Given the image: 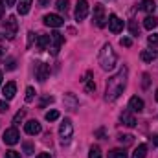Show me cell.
<instances>
[{
    "mask_svg": "<svg viewBox=\"0 0 158 158\" xmlns=\"http://www.w3.org/2000/svg\"><path fill=\"white\" fill-rule=\"evenodd\" d=\"M147 42H149V46H151V48H156V46H158V35H156V33L149 35V37H147Z\"/></svg>",
    "mask_w": 158,
    "mask_h": 158,
    "instance_id": "83f0119b",
    "label": "cell"
},
{
    "mask_svg": "<svg viewBox=\"0 0 158 158\" xmlns=\"http://www.w3.org/2000/svg\"><path fill=\"white\" fill-rule=\"evenodd\" d=\"M63 42H64L63 33H59V31L50 33V50H52V55H57V53H59V50H61Z\"/></svg>",
    "mask_w": 158,
    "mask_h": 158,
    "instance_id": "5b68a950",
    "label": "cell"
},
{
    "mask_svg": "<svg viewBox=\"0 0 158 158\" xmlns=\"http://www.w3.org/2000/svg\"><path fill=\"white\" fill-rule=\"evenodd\" d=\"M24 131H26V134H30V136H35V134H39L40 131V123L37 119H30V121H26V125H24Z\"/></svg>",
    "mask_w": 158,
    "mask_h": 158,
    "instance_id": "7c38bea8",
    "label": "cell"
},
{
    "mask_svg": "<svg viewBox=\"0 0 158 158\" xmlns=\"http://www.w3.org/2000/svg\"><path fill=\"white\" fill-rule=\"evenodd\" d=\"M129 31H131V35H134V37L140 35V28H138L136 20H131V22H129Z\"/></svg>",
    "mask_w": 158,
    "mask_h": 158,
    "instance_id": "cb8c5ba5",
    "label": "cell"
},
{
    "mask_svg": "<svg viewBox=\"0 0 158 158\" xmlns=\"http://www.w3.org/2000/svg\"><path fill=\"white\" fill-rule=\"evenodd\" d=\"M129 110L131 112H142L143 110V99L138 98V96H132L129 99Z\"/></svg>",
    "mask_w": 158,
    "mask_h": 158,
    "instance_id": "4fadbf2b",
    "label": "cell"
},
{
    "mask_svg": "<svg viewBox=\"0 0 158 158\" xmlns=\"http://www.w3.org/2000/svg\"><path fill=\"white\" fill-rule=\"evenodd\" d=\"M6 68H7V70H15V68H17V63H15V59H9Z\"/></svg>",
    "mask_w": 158,
    "mask_h": 158,
    "instance_id": "e575fe53",
    "label": "cell"
},
{
    "mask_svg": "<svg viewBox=\"0 0 158 158\" xmlns=\"http://www.w3.org/2000/svg\"><path fill=\"white\" fill-rule=\"evenodd\" d=\"M0 85H2V72H0Z\"/></svg>",
    "mask_w": 158,
    "mask_h": 158,
    "instance_id": "f6af8a7d",
    "label": "cell"
},
{
    "mask_svg": "<svg viewBox=\"0 0 158 158\" xmlns=\"http://www.w3.org/2000/svg\"><path fill=\"white\" fill-rule=\"evenodd\" d=\"M107 17H105V6L103 4H96L94 6V24L98 28H105L107 26Z\"/></svg>",
    "mask_w": 158,
    "mask_h": 158,
    "instance_id": "3957f363",
    "label": "cell"
},
{
    "mask_svg": "<svg viewBox=\"0 0 158 158\" xmlns=\"http://www.w3.org/2000/svg\"><path fill=\"white\" fill-rule=\"evenodd\" d=\"M55 6H57V9H59V11H66V9H68V6H70V2H68V0H57V2H55Z\"/></svg>",
    "mask_w": 158,
    "mask_h": 158,
    "instance_id": "484cf974",
    "label": "cell"
},
{
    "mask_svg": "<svg viewBox=\"0 0 158 158\" xmlns=\"http://www.w3.org/2000/svg\"><path fill=\"white\" fill-rule=\"evenodd\" d=\"M37 158H52V156H50V153H40V155H37Z\"/></svg>",
    "mask_w": 158,
    "mask_h": 158,
    "instance_id": "f35d334b",
    "label": "cell"
},
{
    "mask_svg": "<svg viewBox=\"0 0 158 158\" xmlns=\"http://www.w3.org/2000/svg\"><path fill=\"white\" fill-rule=\"evenodd\" d=\"M140 9L145 11V13H149V15H153L155 9H156V4H155L153 0H142V2H140Z\"/></svg>",
    "mask_w": 158,
    "mask_h": 158,
    "instance_id": "ac0fdd59",
    "label": "cell"
},
{
    "mask_svg": "<svg viewBox=\"0 0 158 158\" xmlns=\"http://www.w3.org/2000/svg\"><path fill=\"white\" fill-rule=\"evenodd\" d=\"M83 85H85V90H86L88 94H92V92L96 90V83H94V79H92V74H90V72H86V76L83 77Z\"/></svg>",
    "mask_w": 158,
    "mask_h": 158,
    "instance_id": "2e32d148",
    "label": "cell"
},
{
    "mask_svg": "<svg viewBox=\"0 0 158 158\" xmlns=\"http://www.w3.org/2000/svg\"><path fill=\"white\" fill-rule=\"evenodd\" d=\"M24 155H28V156H30V155H33V145H31L30 142H26V143H24Z\"/></svg>",
    "mask_w": 158,
    "mask_h": 158,
    "instance_id": "d6a6232c",
    "label": "cell"
},
{
    "mask_svg": "<svg viewBox=\"0 0 158 158\" xmlns=\"http://www.w3.org/2000/svg\"><path fill=\"white\" fill-rule=\"evenodd\" d=\"M24 116H26V112H24V110H19V112L15 114V118H13V123H15V125H19V123L24 119Z\"/></svg>",
    "mask_w": 158,
    "mask_h": 158,
    "instance_id": "4dcf8cb0",
    "label": "cell"
},
{
    "mask_svg": "<svg viewBox=\"0 0 158 158\" xmlns=\"http://www.w3.org/2000/svg\"><path fill=\"white\" fill-rule=\"evenodd\" d=\"M140 57H142V61H145V63H151V61L156 57V52H155V50H143Z\"/></svg>",
    "mask_w": 158,
    "mask_h": 158,
    "instance_id": "44dd1931",
    "label": "cell"
},
{
    "mask_svg": "<svg viewBox=\"0 0 158 158\" xmlns=\"http://www.w3.org/2000/svg\"><path fill=\"white\" fill-rule=\"evenodd\" d=\"M119 119H121V123L123 125H127V127H136V118L132 116V112L131 110H123L121 112V116H119Z\"/></svg>",
    "mask_w": 158,
    "mask_h": 158,
    "instance_id": "5bb4252c",
    "label": "cell"
},
{
    "mask_svg": "<svg viewBox=\"0 0 158 158\" xmlns=\"http://www.w3.org/2000/svg\"><path fill=\"white\" fill-rule=\"evenodd\" d=\"M142 85H143V88L149 86V76H147V74H143V81H142Z\"/></svg>",
    "mask_w": 158,
    "mask_h": 158,
    "instance_id": "8d00e7d4",
    "label": "cell"
},
{
    "mask_svg": "<svg viewBox=\"0 0 158 158\" xmlns=\"http://www.w3.org/2000/svg\"><path fill=\"white\" fill-rule=\"evenodd\" d=\"M31 2H33V0H19V4H17L19 15H26V13L30 11V7H31Z\"/></svg>",
    "mask_w": 158,
    "mask_h": 158,
    "instance_id": "d6986e66",
    "label": "cell"
},
{
    "mask_svg": "<svg viewBox=\"0 0 158 158\" xmlns=\"http://www.w3.org/2000/svg\"><path fill=\"white\" fill-rule=\"evenodd\" d=\"M4 30H6V37H7V39H15L17 30H19V22H17V19H15L13 15L7 17V20L4 22Z\"/></svg>",
    "mask_w": 158,
    "mask_h": 158,
    "instance_id": "8992f818",
    "label": "cell"
},
{
    "mask_svg": "<svg viewBox=\"0 0 158 158\" xmlns=\"http://www.w3.org/2000/svg\"><path fill=\"white\" fill-rule=\"evenodd\" d=\"M4 158H20V153L19 151H6V155H4Z\"/></svg>",
    "mask_w": 158,
    "mask_h": 158,
    "instance_id": "1f68e13d",
    "label": "cell"
},
{
    "mask_svg": "<svg viewBox=\"0 0 158 158\" xmlns=\"http://www.w3.org/2000/svg\"><path fill=\"white\" fill-rule=\"evenodd\" d=\"M2 140H4V143H6V145H15V143H19L20 134H19V131H17L15 127H11V129H6V132H4V136H2Z\"/></svg>",
    "mask_w": 158,
    "mask_h": 158,
    "instance_id": "52a82bcc",
    "label": "cell"
},
{
    "mask_svg": "<svg viewBox=\"0 0 158 158\" xmlns=\"http://www.w3.org/2000/svg\"><path fill=\"white\" fill-rule=\"evenodd\" d=\"M33 98H35V90H33V86H28V88H26V101L31 103Z\"/></svg>",
    "mask_w": 158,
    "mask_h": 158,
    "instance_id": "4316f807",
    "label": "cell"
},
{
    "mask_svg": "<svg viewBox=\"0 0 158 158\" xmlns=\"http://www.w3.org/2000/svg\"><path fill=\"white\" fill-rule=\"evenodd\" d=\"M39 4L44 7V6H48V4H50V0H39Z\"/></svg>",
    "mask_w": 158,
    "mask_h": 158,
    "instance_id": "60d3db41",
    "label": "cell"
},
{
    "mask_svg": "<svg viewBox=\"0 0 158 158\" xmlns=\"http://www.w3.org/2000/svg\"><path fill=\"white\" fill-rule=\"evenodd\" d=\"M153 140H155V143H156V145H158V136H155V138H153Z\"/></svg>",
    "mask_w": 158,
    "mask_h": 158,
    "instance_id": "7bdbcfd3",
    "label": "cell"
},
{
    "mask_svg": "<svg viewBox=\"0 0 158 158\" xmlns=\"http://www.w3.org/2000/svg\"><path fill=\"white\" fill-rule=\"evenodd\" d=\"M107 24H109V30H110L112 33H119V31L123 30V20H121L119 17H116V15H110Z\"/></svg>",
    "mask_w": 158,
    "mask_h": 158,
    "instance_id": "8fae6325",
    "label": "cell"
},
{
    "mask_svg": "<svg viewBox=\"0 0 158 158\" xmlns=\"http://www.w3.org/2000/svg\"><path fill=\"white\" fill-rule=\"evenodd\" d=\"M116 63H118V57L112 50L110 44H103L101 52H99V64L103 70H114L116 68Z\"/></svg>",
    "mask_w": 158,
    "mask_h": 158,
    "instance_id": "7a4b0ae2",
    "label": "cell"
},
{
    "mask_svg": "<svg viewBox=\"0 0 158 158\" xmlns=\"http://www.w3.org/2000/svg\"><path fill=\"white\" fill-rule=\"evenodd\" d=\"M156 26H158V19L155 17V15H147V17L143 19V28H145V30L153 31Z\"/></svg>",
    "mask_w": 158,
    "mask_h": 158,
    "instance_id": "e0dca14e",
    "label": "cell"
},
{
    "mask_svg": "<svg viewBox=\"0 0 158 158\" xmlns=\"http://www.w3.org/2000/svg\"><path fill=\"white\" fill-rule=\"evenodd\" d=\"M13 4H15V0H6V7L7 6H13Z\"/></svg>",
    "mask_w": 158,
    "mask_h": 158,
    "instance_id": "b9f144b4",
    "label": "cell"
},
{
    "mask_svg": "<svg viewBox=\"0 0 158 158\" xmlns=\"http://www.w3.org/2000/svg\"><path fill=\"white\" fill-rule=\"evenodd\" d=\"M57 118H59V110H48L46 112V119L48 121H55Z\"/></svg>",
    "mask_w": 158,
    "mask_h": 158,
    "instance_id": "f1b7e54d",
    "label": "cell"
},
{
    "mask_svg": "<svg viewBox=\"0 0 158 158\" xmlns=\"http://www.w3.org/2000/svg\"><path fill=\"white\" fill-rule=\"evenodd\" d=\"M72 134H74V125H72L70 119H64V121L61 123V127H59V136H61V140H63L64 143H68L70 138H72Z\"/></svg>",
    "mask_w": 158,
    "mask_h": 158,
    "instance_id": "277c9868",
    "label": "cell"
},
{
    "mask_svg": "<svg viewBox=\"0 0 158 158\" xmlns=\"http://www.w3.org/2000/svg\"><path fill=\"white\" fill-rule=\"evenodd\" d=\"M109 158H129V155L125 153V149H114V151H110Z\"/></svg>",
    "mask_w": 158,
    "mask_h": 158,
    "instance_id": "603a6c76",
    "label": "cell"
},
{
    "mask_svg": "<svg viewBox=\"0 0 158 158\" xmlns=\"http://www.w3.org/2000/svg\"><path fill=\"white\" fill-rule=\"evenodd\" d=\"M4 9H6V6H4V2H0V19H2V15H4Z\"/></svg>",
    "mask_w": 158,
    "mask_h": 158,
    "instance_id": "ab89813d",
    "label": "cell"
},
{
    "mask_svg": "<svg viewBox=\"0 0 158 158\" xmlns=\"http://www.w3.org/2000/svg\"><path fill=\"white\" fill-rule=\"evenodd\" d=\"M33 37H35V35L30 31V33H28V46H31V42H33Z\"/></svg>",
    "mask_w": 158,
    "mask_h": 158,
    "instance_id": "74e56055",
    "label": "cell"
},
{
    "mask_svg": "<svg viewBox=\"0 0 158 158\" xmlns=\"http://www.w3.org/2000/svg\"><path fill=\"white\" fill-rule=\"evenodd\" d=\"M127 66H121L112 77L107 81V88H105V99L107 101H116L119 96L123 94L125 86H127Z\"/></svg>",
    "mask_w": 158,
    "mask_h": 158,
    "instance_id": "6da1fadb",
    "label": "cell"
},
{
    "mask_svg": "<svg viewBox=\"0 0 158 158\" xmlns=\"http://www.w3.org/2000/svg\"><path fill=\"white\" fill-rule=\"evenodd\" d=\"M132 138L134 136H131V134H123V136H119V142L123 145H129V143H132Z\"/></svg>",
    "mask_w": 158,
    "mask_h": 158,
    "instance_id": "f546056e",
    "label": "cell"
},
{
    "mask_svg": "<svg viewBox=\"0 0 158 158\" xmlns=\"http://www.w3.org/2000/svg\"><path fill=\"white\" fill-rule=\"evenodd\" d=\"M15 94H17V85H15L13 81L6 83V86H4V98H6V99H13Z\"/></svg>",
    "mask_w": 158,
    "mask_h": 158,
    "instance_id": "9a60e30c",
    "label": "cell"
},
{
    "mask_svg": "<svg viewBox=\"0 0 158 158\" xmlns=\"http://www.w3.org/2000/svg\"><path fill=\"white\" fill-rule=\"evenodd\" d=\"M119 44H121V46H125V48H131V46H132V39H129V37H123V39L119 40Z\"/></svg>",
    "mask_w": 158,
    "mask_h": 158,
    "instance_id": "836d02e7",
    "label": "cell"
},
{
    "mask_svg": "<svg viewBox=\"0 0 158 158\" xmlns=\"http://www.w3.org/2000/svg\"><path fill=\"white\" fill-rule=\"evenodd\" d=\"M155 99H156V101H158V90H156V94H155Z\"/></svg>",
    "mask_w": 158,
    "mask_h": 158,
    "instance_id": "ee69618b",
    "label": "cell"
},
{
    "mask_svg": "<svg viewBox=\"0 0 158 158\" xmlns=\"http://www.w3.org/2000/svg\"><path fill=\"white\" fill-rule=\"evenodd\" d=\"M145 155H147V145H145V143H140V145L134 149L132 158H145Z\"/></svg>",
    "mask_w": 158,
    "mask_h": 158,
    "instance_id": "ffe728a7",
    "label": "cell"
},
{
    "mask_svg": "<svg viewBox=\"0 0 158 158\" xmlns=\"http://www.w3.org/2000/svg\"><path fill=\"white\" fill-rule=\"evenodd\" d=\"M44 24L46 26H50V28H61L63 24H64V20H63V17H59V15H55V13H50V15H44Z\"/></svg>",
    "mask_w": 158,
    "mask_h": 158,
    "instance_id": "ba28073f",
    "label": "cell"
},
{
    "mask_svg": "<svg viewBox=\"0 0 158 158\" xmlns=\"http://www.w3.org/2000/svg\"><path fill=\"white\" fill-rule=\"evenodd\" d=\"M88 17V2L86 0H77L76 4V20H83Z\"/></svg>",
    "mask_w": 158,
    "mask_h": 158,
    "instance_id": "9c48e42d",
    "label": "cell"
},
{
    "mask_svg": "<svg viewBox=\"0 0 158 158\" xmlns=\"http://www.w3.org/2000/svg\"><path fill=\"white\" fill-rule=\"evenodd\" d=\"M88 158H101V149L98 145H92L90 147V153H88Z\"/></svg>",
    "mask_w": 158,
    "mask_h": 158,
    "instance_id": "d4e9b609",
    "label": "cell"
},
{
    "mask_svg": "<svg viewBox=\"0 0 158 158\" xmlns=\"http://www.w3.org/2000/svg\"><path fill=\"white\" fill-rule=\"evenodd\" d=\"M48 76H50V66L46 63H37L35 64V77L42 83V81L48 79Z\"/></svg>",
    "mask_w": 158,
    "mask_h": 158,
    "instance_id": "30bf717a",
    "label": "cell"
},
{
    "mask_svg": "<svg viewBox=\"0 0 158 158\" xmlns=\"http://www.w3.org/2000/svg\"><path fill=\"white\" fill-rule=\"evenodd\" d=\"M7 109H9V105L4 101V103H0V114H6L7 112Z\"/></svg>",
    "mask_w": 158,
    "mask_h": 158,
    "instance_id": "d590c367",
    "label": "cell"
},
{
    "mask_svg": "<svg viewBox=\"0 0 158 158\" xmlns=\"http://www.w3.org/2000/svg\"><path fill=\"white\" fill-rule=\"evenodd\" d=\"M37 46H39V50H46L50 46V35H40L37 39Z\"/></svg>",
    "mask_w": 158,
    "mask_h": 158,
    "instance_id": "7402d4cb",
    "label": "cell"
}]
</instances>
